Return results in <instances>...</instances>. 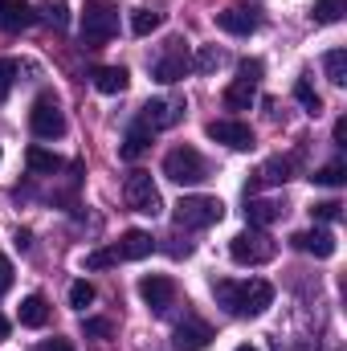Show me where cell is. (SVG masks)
Segmentation results:
<instances>
[{"label": "cell", "instance_id": "1", "mask_svg": "<svg viewBox=\"0 0 347 351\" xmlns=\"http://www.w3.org/2000/svg\"><path fill=\"white\" fill-rule=\"evenodd\" d=\"M213 298L229 315H237V319H258V315H265V306L274 302V286L265 278H250V282L221 278V282H213Z\"/></svg>", "mask_w": 347, "mask_h": 351}, {"label": "cell", "instance_id": "2", "mask_svg": "<svg viewBox=\"0 0 347 351\" xmlns=\"http://www.w3.org/2000/svg\"><path fill=\"white\" fill-rule=\"evenodd\" d=\"M274 254H278V241L270 233H261V229H246V233H237L229 241V258L237 265H265L274 262Z\"/></svg>", "mask_w": 347, "mask_h": 351}, {"label": "cell", "instance_id": "3", "mask_svg": "<svg viewBox=\"0 0 347 351\" xmlns=\"http://www.w3.org/2000/svg\"><path fill=\"white\" fill-rule=\"evenodd\" d=\"M115 33H119V8L110 0H86V8H82V41L102 45Z\"/></svg>", "mask_w": 347, "mask_h": 351}, {"label": "cell", "instance_id": "4", "mask_svg": "<svg viewBox=\"0 0 347 351\" xmlns=\"http://www.w3.org/2000/svg\"><path fill=\"white\" fill-rule=\"evenodd\" d=\"M225 217V204L217 196H184L176 204V225L180 229H208Z\"/></svg>", "mask_w": 347, "mask_h": 351}, {"label": "cell", "instance_id": "5", "mask_svg": "<svg viewBox=\"0 0 347 351\" xmlns=\"http://www.w3.org/2000/svg\"><path fill=\"white\" fill-rule=\"evenodd\" d=\"M164 176L172 184H204L208 180V164L196 147H172L164 156Z\"/></svg>", "mask_w": 347, "mask_h": 351}, {"label": "cell", "instance_id": "6", "mask_svg": "<svg viewBox=\"0 0 347 351\" xmlns=\"http://www.w3.org/2000/svg\"><path fill=\"white\" fill-rule=\"evenodd\" d=\"M123 200H127V208H135V213H143V217H156V213L164 208L160 188H156V180L147 172H131L123 180Z\"/></svg>", "mask_w": 347, "mask_h": 351}, {"label": "cell", "instance_id": "7", "mask_svg": "<svg viewBox=\"0 0 347 351\" xmlns=\"http://www.w3.org/2000/svg\"><path fill=\"white\" fill-rule=\"evenodd\" d=\"M29 127H33L37 139H62V135H66V114H62V106H58L53 94H41V98L33 102Z\"/></svg>", "mask_w": 347, "mask_h": 351}, {"label": "cell", "instance_id": "8", "mask_svg": "<svg viewBox=\"0 0 347 351\" xmlns=\"http://www.w3.org/2000/svg\"><path fill=\"white\" fill-rule=\"evenodd\" d=\"M184 98H152L147 106H143V127L147 131H168L176 127L180 119H184Z\"/></svg>", "mask_w": 347, "mask_h": 351}, {"label": "cell", "instance_id": "9", "mask_svg": "<svg viewBox=\"0 0 347 351\" xmlns=\"http://www.w3.org/2000/svg\"><path fill=\"white\" fill-rule=\"evenodd\" d=\"M139 298L156 311V315H168V306L176 302V282L168 274H147L139 282Z\"/></svg>", "mask_w": 347, "mask_h": 351}, {"label": "cell", "instance_id": "10", "mask_svg": "<svg viewBox=\"0 0 347 351\" xmlns=\"http://www.w3.org/2000/svg\"><path fill=\"white\" fill-rule=\"evenodd\" d=\"M208 139H217V143H225V147H233V152H250V147H254L250 123H237V119H213V123H208Z\"/></svg>", "mask_w": 347, "mask_h": 351}, {"label": "cell", "instance_id": "11", "mask_svg": "<svg viewBox=\"0 0 347 351\" xmlns=\"http://www.w3.org/2000/svg\"><path fill=\"white\" fill-rule=\"evenodd\" d=\"M180 45H184V41H172V49L152 66V74H156L160 82H180V78L192 70V58H188V49H180Z\"/></svg>", "mask_w": 347, "mask_h": 351}, {"label": "cell", "instance_id": "12", "mask_svg": "<svg viewBox=\"0 0 347 351\" xmlns=\"http://www.w3.org/2000/svg\"><path fill=\"white\" fill-rule=\"evenodd\" d=\"M213 343V327L208 323H200V319H188V323H180L172 335V348L176 351H204Z\"/></svg>", "mask_w": 347, "mask_h": 351}, {"label": "cell", "instance_id": "13", "mask_svg": "<svg viewBox=\"0 0 347 351\" xmlns=\"http://www.w3.org/2000/svg\"><path fill=\"white\" fill-rule=\"evenodd\" d=\"M294 241V250H302V254H315V258H335V233H327V229H307V233H294L290 237Z\"/></svg>", "mask_w": 347, "mask_h": 351}, {"label": "cell", "instance_id": "14", "mask_svg": "<svg viewBox=\"0 0 347 351\" xmlns=\"http://www.w3.org/2000/svg\"><path fill=\"white\" fill-rule=\"evenodd\" d=\"M217 25H221L225 33H233V37H250V33L258 29V12L233 4V8H225V12H217Z\"/></svg>", "mask_w": 347, "mask_h": 351}, {"label": "cell", "instance_id": "15", "mask_svg": "<svg viewBox=\"0 0 347 351\" xmlns=\"http://www.w3.org/2000/svg\"><path fill=\"white\" fill-rule=\"evenodd\" d=\"M152 250H156L152 233H143V229H127L123 241L115 245V258H119V262H139V258H147Z\"/></svg>", "mask_w": 347, "mask_h": 351}, {"label": "cell", "instance_id": "16", "mask_svg": "<svg viewBox=\"0 0 347 351\" xmlns=\"http://www.w3.org/2000/svg\"><path fill=\"white\" fill-rule=\"evenodd\" d=\"M286 217V204L282 200H265V196H250L246 200V221L250 225H274V221H282Z\"/></svg>", "mask_w": 347, "mask_h": 351}, {"label": "cell", "instance_id": "17", "mask_svg": "<svg viewBox=\"0 0 347 351\" xmlns=\"http://www.w3.org/2000/svg\"><path fill=\"white\" fill-rule=\"evenodd\" d=\"M290 176H294V160L274 156V160H265L258 172H254V184H250V188H278V184H286Z\"/></svg>", "mask_w": 347, "mask_h": 351}, {"label": "cell", "instance_id": "18", "mask_svg": "<svg viewBox=\"0 0 347 351\" xmlns=\"http://www.w3.org/2000/svg\"><path fill=\"white\" fill-rule=\"evenodd\" d=\"M33 25V8L29 0H0V29L4 33H21Z\"/></svg>", "mask_w": 347, "mask_h": 351}, {"label": "cell", "instance_id": "19", "mask_svg": "<svg viewBox=\"0 0 347 351\" xmlns=\"http://www.w3.org/2000/svg\"><path fill=\"white\" fill-rule=\"evenodd\" d=\"M127 86H131V74H127L123 66H102V70H94V90H98V94H123Z\"/></svg>", "mask_w": 347, "mask_h": 351}, {"label": "cell", "instance_id": "20", "mask_svg": "<svg viewBox=\"0 0 347 351\" xmlns=\"http://www.w3.org/2000/svg\"><path fill=\"white\" fill-rule=\"evenodd\" d=\"M25 164H29L33 176H58L66 168L62 156H53V152H45V147H29V152H25Z\"/></svg>", "mask_w": 347, "mask_h": 351}, {"label": "cell", "instance_id": "21", "mask_svg": "<svg viewBox=\"0 0 347 351\" xmlns=\"http://www.w3.org/2000/svg\"><path fill=\"white\" fill-rule=\"evenodd\" d=\"M49 323V302L41 294H29L21 302V327H45Z\"/></svg>", "mask_w": 347, "mask_h": 351}, {"label": "cell", "instance_id": "22", "mask_svg": "<svg viewBox=\"0 0 347 351\" xmlns=\"http://www.w3.org/2000/svg\"><path fill=\"white\" fill-rule=\"evenodd\" d=\"M147 147H152V131H147V127L139 123V127H131V131H127V139H123L119 156H123V160H139V156H143Z\"/></svg>", "mask_w": 347, "mask_h": 351}, {"label": "cell", "instance_id": "23", "mask_svg": "<svg viewBox=\"0 0 347 351\" xmlns=\"http://www.w3.org/2000/svg\"><path fill=\"white\" fill-rule=\"evenodd\" d=\"M254 98H258V86H250V82H233V86L225 90V106L229 110H250Z\"/></svg>", "mask_w": 347, "mask_h": 351}, {"label": "cell", "instance_id": "24", "mask_svg": "<svg viewBox=\"0 0 347 351\" xmlns=\"http://www.w3.org/2000/svg\"><path fill=\"white\" fill-rule=\"evenodd\" d=\"M160 21H164L160 12H152V8H135V12H131V33H135V37H147V33L160 29Z\"/></svg>", "mask_w": 347, "mask_h": 351}, {"label": "cell", "instance_id": "25", "mask_svg": "<svg viewBox=\"0 0 347 351\" xmlns=\"http://www.w3.org/2000/svg\"><path fill=\"white\" fill-rule=\"evenodd\" d=\"M323 70H327V78H331L335 86H344L347 82V49H331V53L323 58Z\"/></svg>", "mask_w": 347, "mask_h": 351}, {"label": "cell", "instance_id": "26", "mask_svg": "<svg viewBox=\"0 0 347 351\" xmlns=\"http://www.w3.org/2000/svg\"><path fill=\"white\" fill-rule=\"evenodd\" d=\"M294 98L302 102V110H307V114H323V98L315 94V86H311L307 78H298V82H294Z\"/></svg>", "mask_w": 347, "mask_h": 351}, {"label": "cell", "instance_id": "27", "mask_svg": "<svg viewBox=\"0 0 347 351\" xmlns=\"http://www.w3.org/2000/svg\"><path fill=\"white\" fill-rule=\"evenodd\" d=\"M315 184H327V188H339L347 180V168H344V160H335V164H327V168H319V172L311 176Z\"/></svg>", "mask_w": 347, "mask_h": 351}, {"label": "cell", "instance_id": "28", "mask_svg": "<svg viewBox=\"0 0 347 351\" xmlns=\"http://www.w3.org/2000/svg\"><path fill=\"white\" fill-rule=\"evenodd\" d=\"M221 62H225V53H221L217 45H200V53H196V62H192V66H196L200 74H213Z\"/></svg>", "mask_w": 347, "mask_h": 351}, {"label": "cell", "instance_id": "29", "mask_svg": "<svg viewBox=\"0 0 347 351\" xmlns=\"http://www.w3.org/2000/svg\"><path fill=\"white\" fill-rule=\"evenodd\" d=\"M344 16V0H315V21L319 25H335Z\"/></svg>", "mask_w": 347, "mask_h": 351}, {"label": "cell", "instance_id": "30", "mask_svg": "<svg viewBox=\"0 0 347 351\" xmlns=\"http://www.w3.org/2000/svg\"><path fill=\"white\" fill-rule=\"evenodd\" d=\"M90 302H94V286H90L86 278L74 282V286H70V306H74V311H86Z\"/></svg>", "mask_w": 347, "mask_h": 351}, {"label": "cell", "instance_id": "31", "mask_svg": "<svg viewBox=\"0 0 347 351\" xmlns=\"http://www.w3.org/2000/svg\"><path fill=\"white\" fill-rule=\"evenodd\" d=\"M261 70H265V66H261L258 58H246V62L237 66V82H250V86H258V82H261Z\"/></svg>", "mask_w": 347, "mask_h": 351}, {"label": "cell", "instance_id": "32", "mask_svg": "<svg viewBox=\"0 0 347 351\" xmlns=\"http://www.w3.org/2000/svg\"><path fill=\"white\" fill-rule=\"evenodd\" d=\"M45 21H49L53 29H66V21H70L66 0H45Z\"/></svg>", "mask_w": 347, "mask_h": 351}, {"label": "cell", "instance_id": "33", "mask_svg": "<svg viewBox=\"0 0 347 351\" xmlns=\"http://www.w3.org/2000/svg\"><path fill=\"white\" fill-rule=\"evenodd\" d=\"M311 213H315V221H339L344 217V204L339 200H319Z\"/></svg>", "mask_w": 347, "mask_h": 351}, {"label": "cell", "instance_id": "34", "mask_svg": "<svg viewBox=\"0 0 347 351\" xmlns=\"http://www.w3.org/2000/svg\"><path fill=\"white\" fill-rule=\"evenodd\" d=\"M12 78H16V62L0 58V102L8 98V90H12Z\"/></svg>", "mask_w": 347, "mask_h": 351}, {"label": "cell", "instance_id": "35", "mask_svg": "<svg viewBox=\"0 0 347 351\" xmlns=\"http://www.w3.org/2000/svg\"><path fill=\"white\" fill-rule=\"evenodd\" d=\"M86 335L90 339H106V335H115V323L110 319H86Z\"/></svg>", "mask_w": 347, "mask_h": 351}, {"label": "cell", "instance_id": "36", "mask_svg": "<svg viewBox=\"0 0 347 351\" xmlns=\"http://www.w3.org/2000/svg\"><path fill=\"white\" fill-rule=\"evenodd\" d=\"M119 258H115V250H94L86 258V269H106V265H115Z\"/></svg>", "mask_w": 347, "mask_h": 351}, {"label": "cell", "instance_id": "37", "mask_svg": "<svg viewBox=\"0 0 347 351\" xmlns=\"http://www.w3.org/2000/svg\"><path fill=\"white\" fill-rule=\"evenodd\" d=\"M8 286H12V262L0 254V294H8Z\"/></svg>", "mask_w": 347, "mask_h": 351}, {"label": "cell", "instance_id": "38", "mask_svg": "<svg viewBox=\"0 0 347 351\" xmlns=\"http://www.w3.org/2000/svg\"><path fill=\"white\" fill-rule=\"evenodd\" d=\"M41 351H74V343H70V339H45Z\"/></svg>", "mask_w": 347, "mask_h": 351}, {"label": "cell", "instance_id": "39", "mask_svg": "<svg viewBox=\"0 0 347 351\" xmlns=\"http://www.w3.org/2000/svg\"><path fill=\"white\" fill-rule=\"evenodd\" d=\"M335 143H339V147L347 143V119H339V123H335Z\"/></svg>", "mask_w": 347, "mask_h": 351}, {"label": "cell", "instance_id": "40", "mask_svg": "<svg viewBox=\"0 0 347 351\" xmlns=\"http://www.w3.org/2000/svg\"><path fill=\"white\" fill-rule=\"evenodd\" d=\"M12 241H16V250H29V229H16V237H12Z\"/></svg>", "mask_w": 347, "mask_h": 351}, {"label": "cell", "instance_id": "41", "mask_svg": "<svg viewBox=\"0 0 347 351\" xmlns=\"http://www.w3.org/2000/svg\"><path fill=\"white\" fill-rule=\"evenodd\" d=\"M0 339H8V319L0 315Z\"/></svg>", "mask_w": 347, "mask_h": 351}, {"label": "cell", "instance_id": "42", "mask_svg": "<svg viewBox=\"0 0 347 351\" xmlns=\"http://www.w3.org/2000/svg\"><path fill=\"white\" fill-rule=\"evenodd\" d=\"M237 351H258V348H254V343H241V348H237Z\"/></svg>", "mask_w": 347, "mask_h": 351}]
</instances>
